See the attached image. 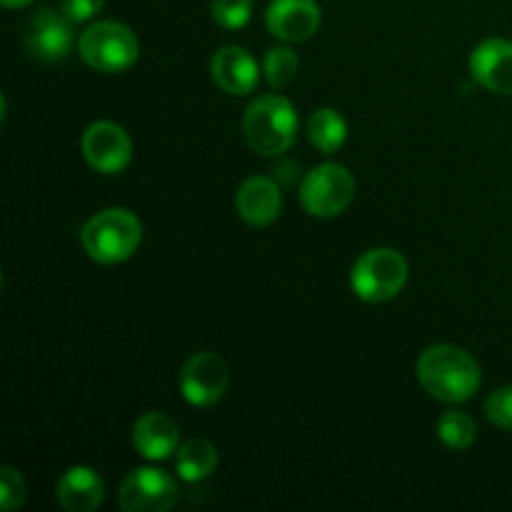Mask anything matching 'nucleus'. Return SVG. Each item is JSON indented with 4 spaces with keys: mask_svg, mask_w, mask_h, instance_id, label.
Here are the masks:
<instances>
[{
    "mask_svg": "<svg viewBox=\"0 0 512 512\" xmlns=\"http://www.w3.org/2000/svg\"><path fill=\"white\" fill-rule=\"evenodd\" d=\"M218 460V450L210 440L190 438L178 448L175 465H178V475L185 483H200V480L210 478L215 473Z\"/></svg>",
    "mask_w": 512,
    "mask_h": 512,
    "instance_id": "nucleus-17",
    "label": "nucleus"
},
{
    "mask_svg": "<svg viewBox=\"0 0 512 512\" xmlns=\"http://www.w3.org/2000/svg\"><path fill=\"white\" fill-rule=\"evenodd\" d=\"M355 180L345 165L323 163L305 175L300 203L313 218H335L353 203Z\"/></svg>",
    "mask_w": 512,
    "mask_h": 512,
    "instance_id": "nucleus-6",
    "label": "nucleus"
},
{
    "mask_svg": "<svg viewBox=\"0 0 512 512\" xmlns=\"http://www.w3.org/2000/svg\"><path fill=\"white\" fill-rule=\"evenodd\" d=\"M235 208L245 223L270 225L283 208V195H280L278 183L265 178V175H253L238 188Z\"/></svg>",
    "mask_w": 512,
    "mask_h": 512,
    "instance_id": "nucleus-14",
    "label": "nucleus"
},
{
    "mask_svg": "<svg viewBox=\"0 0 512 512\" xmlns=\"http://www.w3.org/2000/svg\"><path fill=\"white\" fill-rule=\"evenodd\" d=\"M138 53L135 33L118 20H100L80 35V58L100 73H123L138 60Z\"/></svg>",
    "mask_w": 512,
    "mask_h": 512,
    "instance_id": "nucleus-5",
    "label": "nucleus"
},
{
    "mask_svg": "<svg viewBox=\"0 0 512 512\" xmlns=\"http://www.w3.org/2000/svg\"><path fill=\"white\" fill-rule=\"evenodd\" d=\"M308 138L320 153L333 155L348 138V123L333 108H320L308 120Z\"/></svg>",
    "mask_w": 512,
    "mask_h": 512,
    "instance_id": "nucleus-18",
    "label": "nucleus"
},
{
    "mask_svg": "<svg viewBox=\"0 0 512 512\" xmlns=\"http://www.w3.org/2000/svg\"><path fill=\"white\" fill-rule=\"evenodd\" d=\"M250 15H253V0H213V18L223 28H243L248 25Z\"/></svg>",
    "mask_w": 512,
    "mask_h": 512,
    "instance_id": "nucleus-21",
    "label": "nucleus"
},
{
    "mask_svg": "<svg viewBox=\"0 0 512 512\" xmlns=\"http://www.w3.org/2000/svg\"><path fill=\"white\" fill-rule=\"evenodd\" d=\"M438 435L450 450H468L478 438V428H475L473 418L460 410H448L443 418L438 420Z\"/></svg>",
    "mask_w": 512,
    "mask_h": 512,
    "instance_id": "nucleus-19",
    "label": "nucleus"
},
{
    "mask_svg": "<svg viewBox=\"0 0 512 512\" xmlns=\"http://www.w3.org/2000/svg\"><path fill=\"white\" fill-rule=\"evenodd\" d=\"M230 383L228 365L215 353H195L180 370V393L195 408H210L225 395Z\"/></svg>",
    "mask_w": 512,
    "mask_h": 512,
    "instance_id": "nucleus-8",
    "label": "nucleus"
},
{
    "mask_svg": "<svg viewBox=\"0 0 512 512\" xmlns=\"http://www.w3.org/2000/svg\"><path fill=\"white\" fill-rule=\"evenodd\" d=\"M25 500V480L23 475L18 473L10 465H3L0 468V508L5 512L20 508Z\"/></svg>",
    "mask_w": 512,
    "mask_h": 512,
    "instance_id": "nucleus-22",
    "label": "nucleus"
},
{
    "mask_svg": "<svg viewBox=\"0 0 512 512\" xmlns=\"http://www.w3.org/2000/svg\"><path fill=\"white\" fill-rule=\"evenodd\" d=\"M418 383L440 403H465L480 388V365L458 345H433L415 365Z\"/></svg>",
    "mask_w": 512,
    "mask_h": 512,
    "instance_id": "nucleus-1",
    "label": "nucleus"
},
{
    "mask_svg": "<svg viewBox=\"0 0 512 512\" xmlns=\"http://www.w3.org/2000/svg\"><path fill=\"white\" fill-rule=\"evenodd\" d=\"M485 413L493 425L503 430H512V385L498 388L490 393L488 403H485Z\"/></svg>",
    "mask_w": 512,
    "mask_h": 512,
    "instance_id": "nucleus-23",
    "label": "nucleus"
},
{
    "mask_svg": "<svg viewBox=\"0 0 512 512\" xmlns=\"http://www.w3.org/2000/svg\"><path fill=\"white\" fill-rule=\"evenodd\" d=\"M103 3L105 0H60V10L70 23H85L103 8Z\"/></svg>",
    "mask_w": 512,
    "mask_h": 512,
    "instance_id": "nucleus-24",
    "label": "nucleus"
},
{
    "mask_svg": "<svg viewBox=\"0 0 512 512\" xmlns=\"http://www.w3.org/2000/svg\"><path fill=\"white\" fill-rule=\"evenodd\" d=\"M298 68V55H295V50L285 48V45H278V48L268 50V55H265L263 70L265 78H268V83L273 85V88H285V85L295 78Z\"/></svg>",
    "mask_w": 512,
    "mask_h": 512,
    "instance_id": "nucleus-20",
    "label": "nucleus"
},
{
    "mask_svg": "<svg viewBox=\"0 0 512 512\" xmlns=\"http://www.w3.org/2000/svg\"><path fill=\"white\" fill-rule=\"evenodd\" d=\"M25 48L38 60H63L73 48V28L63 10L40 5L25 28Z\"/></svg>",
    "mask_w": 512,
    "mask_h": 512,
    "instance_id": "nucleus-10",
    "label": "nucleus"
},
{
    "mask_svg": "<svg viewBox=\"0 0 512 512\" xmlns=\"http://www.w3.org/2000/svg\"><path fill=\"white\" fill-rule=\"evenodd\" d=\"M83 155L93 170L115 175L128 168L133 158V140L123 125L98 120L83 133Z\"/></svg>",
    "mask_w": 512,
    "mask_h": 512,
    "instance_id": "nucleus-9",
    "label": "nucleus"
},
{
    "mask_svg": "<svg viewBox=\"0 0 512 512\" xmlns=\"http://www.w3.org/2000/svg\"><path fill=\"white\" fill-rule=\"evenodd\" d=\"M178 498V483L155 468H138L128 473L118 493V503L125 512H165L178 503Z\"/></svg>",
    "mask_w": 512,
    "mask_h": 512,
    "instance_id": "nucleus-7",
    "label": "nucleus"
},
{
    "mask_svg": "<svg viewBox=\"0 0 512 512\" xmlns=\"http://www.w3.org/2000/svg\"><path fill=\"white\" fill-rule=\"evenodd\" d=\"M213 80L230 95H248L258 85L260 70L253 55L240 45H225L213 55L210 63Z\"/></svg>",
    "mask_w": 512,
    "mask_h": 512,
    "instance_id": "nucleus-13",
    "label": "nucleus"
},
{
    "mask_svg": "<svg viewBox=\"0 0 512 512\" xmlns=\"http://www.w3.org/2000/svg\"><path fill=\"white\" fill-rule=\"evenodd\" d=\"M243 133L250 148L260 155H283L298 135V115L283 95H260L243 118Z\"/></svg>",
    "mask_w": 512,
    "mask_h": 512,
    "instance_id": "nucleus-2",
    "label": "nucleus"
},
{
    "mask_svg": "<svg viewBox=\"0 0 512 512\" xmlns=\"http://www.w3.org/2000/svg\"><path fill=\"white\" fill-rule=\"evenodd\" d=\"M470 73L483 88L498 95H512V43L488 38L470 55Z\"/></svg>",
    "mask_w": 512,
    "mask_h": 512,
    "instance_id": "nucleus-12",
    "label": "nucleus"
},
{
    "mask_svg": "<svg viewBox=\"0 0 512 512\" xmlns=\"http://www.w3.org/2000/svg\"><path fill=\"white\" fill-rule=\"evenodd\" d=\"M408 280V260L393 248H373L360 255L350 273L355 295L365 303H385L403 290Z\"/></svg>",
    "mask_w": 512,
    "mask_h": 512,
    "instance_id": "nucleus-4",
    "label": "nucleus"
},
{
    "mask_svg": "<svg viewBox=\"0 0 512 512\" xmlns=\"http://www.w3.org/2000/svg\"><path fill=\"white\" fill-rule=\"evenodd\" d=\"M180 430L165 413H145L133 425V445L143 458L165 460L178 453Z\"/></svg>",
    "mask_w": 512,
    "mask_h": 512,
    "instance_id": "nucleus-16",
    "label": "nucleus"
},
{
    "mask_svg": "<svg viewBox=\"0 0 512 512\" xmlns=\"http://www.w3.org/2000/svg\"><path fill=\"white\" fill-rule=\"evenodd\" d=\"M0 3H3L5 8H25V5L33 3V0H0Z\"/></svg>",
    "mask_w": 512,
    "mask_h": 512,
    "instance_id": "nucleus-25",
    "label": "nucleus"
},
{
    "mask_svg": "<svg viewBox=\"0 0 512 512\" xmlns=\"http://www.w3.org/2000/svg\"><path fill=\"white\" fill-rule=\"evenodd\" d=\"M80 240H83L85 253L95 263H123L138 250L140 240H143V225L130 210L108 208L95 213L85 223Z\"/></svg>",
    "mask_w": 512,
    "mask_h": 512,
    "instance_id": "nucleus-3",
    "label": "nucleus"
},
{
    "mask_svg": "<svg viewBox=\"0 0 512 512\" xmlns=\"http://www.w3.org/2000/svg\"><path fill=\"white\" fill-rule=\"evenodd\" d=\"M103 495V478L93 468H85V465L65 470L60 475L58 485H55L58 505L68 512H93L103 503Z\"/></svg>",
    "mask_w": 512,
    "mask_h": 512,
    "instance_id": "nucleus-15",
    "label": "nucleus"
},
{
    "mask_svg": "<svg viewBox=\"0 0 512 512\" xmlns=\"http://www.w3.org/2000/svg\"><path fill=\"white\" fill-rule=\"evenodd\" d=\"M320 5L315 0H273L265 10V25L275 38L285 43H300L318 33Z\"/></svg>",
    "mask_w": 512,
    "mask_h": 512,
    "instance_id": "nucleus-11",
    "label": "nucleus"
}]
</instances>
